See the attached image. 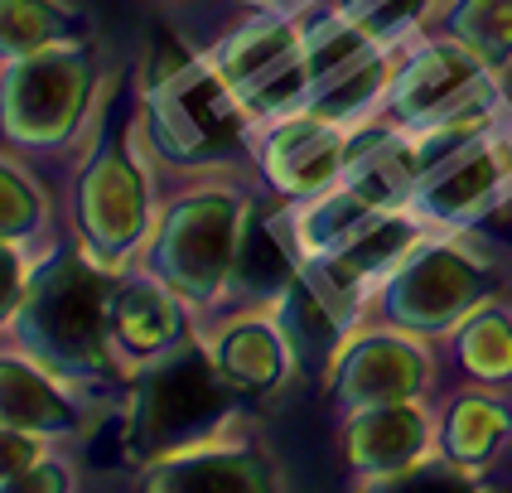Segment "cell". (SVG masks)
<instances>
[{
	"label": "cell",
	"mask_w": 512,
	"mask_h": 493,
	"mask_svg": "<svg viewBox=\"0 0 512 493\" xmlns=\"http://www.w3.org/2000/svg\"><path fill=\"white\" fill-rule=\"evenodd\" d=\"M112 290L116 271L97 261L83 242H58L34 261L20 310L5 319L15 348L34 353L58 377L92 387L121 373L112 353Z\"/></svg>",
	"instance_id": "obj_1"
},
{
	"label": "cell",
	"mask_w": 512,
	"mask_h": 493,
	"mask_svg": "<svg viewBox=\"0 0 512 493\" xmlns=\"http://www.w3.org/2000/svg\"><path fill=\"white\" fill-rule=\"evenodd\" d=\"M136 136L155 165L184 174H213L247 155V126H256L237 102L213 58L160 49L145 58L136 83Z\"/></svg>",
	"instance_id": "obj_2"
},
{
	"label": "cell",
	"mask_w": 512,
	"mask_h": 493,
	"mask_svg": "<svg viewBox=\"0 0 512 493\" xmlns=\"http://www.w3.org/2000/svg\"><path fill=\"white\" fill-rule=\"evenodd\" d=\"M252 203L256 194H247L228 174H194L179 194L160 203L155 228L145 237L141 271L160 276L189 305L223 300Z\"/></svg>",
	"instance_id": "obj_3"
},
{
	"label": "cell",
	"mask_w": 512,
	"mask_h": 493,
	"mask_svg": "<svg viewBox=\"0 0 512 493\" xmlns=\"http://www.w3.org/2000/svg\"><path fill=\"white\" fill-rule=\"evenodd\" d=\"M237 397L242 392L223 377L208 344L203 339H184L165 358H155V363L131 373L126 445L141 460H160L170 450L208 440V435L228 431Z\"/></svg>",
	"instance_id": "obj_4"
},
{
	"label": "cell",
	"mask_w": 512,
	"mask_h": 493,
	"mask_svg": "<svg viewBox=\"0 0 512 493\" xmlns=\"http://www.w3.org/2000/svg\"><path fill=\"white\" fill-rule=\"evenodd\" d=\"M136 121L97 126V141L87 150L83 170L73 179V228L78 242L97 261L121 271L131 257L145 252V237L155 228V194H150V165H145Z\"/></svg>",
	"instance_id": "obj_5"
},
{
	"label": "cell",
	"mask_w": 512,
	"mask_h": 493,
	"mask_svg": "<svg viewBox=\"0 0 512 493\" xmlns=\"http://www.w3.org/2000/svg\"><path fill=\"white\" fill-rule=\"evenodd\" d=\"M493 261L469 237H421L397 271L377 286L372 310L382 324L416 339H450L484 300H493Z\"/></svg>",
	"instance_id": "obj_6"
},
{
	"label": "cell",
	"mask_w": 512,
	"mask_h": 493,
	"mask_svg": "<svg viewBox=\"0 0 512 493\" xmlns=\"http://www.w3.org/2000/svg\"><path fill=\"white\" fill-rule=\"evenodd\" d=\"M92 102H97V54L87 39L54 44L29 58H5L0 112L10 145L20 150L68 145L87 126Z\"/></svg>",
	"instance_id": "obj_7"
},
{
	"label": "cell",
	"mask_w": 512,
	"mask_h": 493,
	"mask_svg": "<svg viewBox=\"0 0 512 493\" xmlns=\"http://www.w3.org/2000/svg\"><path fill=\"white\" fill-rule=\"evenodd\" d=\"M208 58L218 63V73L228 78L256 126L310 102L314 78L305 54V25L290 15H271V10L256 15L242 29H232Z\"/></svg>",
	"instance_id": "obj_8"
},
{
	"label": "cell",
	"mask_w": 512,
	"mask_h": 493,
	"mask_svg": "<svg viewBox=\"0 0 512 493\" xmlns=\"http://www.w3.org/2000/svg\"><path fill=\"white\" fill-rule=\"evenodd\" d=\"M488 97H493V68L464 39L435 29L421 44L401 49L397 78H392L382 112L392 121V131H421Z\"/></svg>",
	"instance_id": "obj_9"
},
{
	"label": "cell",
	"mask_w": 512,
	"mask_h": 493,
	"mask_svg": "<svg viewBox=\"0 0 512 493\" xmlns=\"http://www.w3.org/2000/svg\"><path fill=\"white\" fill-rule=\"evenodd\" d=\"M353 131L358 126H343L314 107H295L276 121H261V131H256L261 179L271 184L276 199H314V194L334 189L358 155Z\"/></svg>",
	"instance_id": "obj_10"
},
{
	"label": "cell",
	"mask_w": 512,
	"mask_h": 493,
	"mask_svg": "<svg viewBox=\"0 0 512 493\" xmlns=\"http://www.w3.org/2000/svg\"><path fill=\"white\" fill-rule=\"evenodd\" d=\"M508 189H512V136H503L493 126L488 136L469 141L455 155H445L440 165H430L416 179L411 213L421 223L464 232L508 199Z\"/></svg>",
	"instance_id": "obj_11"
},
{
	"label": "cell",
	"mask_w": 512,
	"mask_h": 493,
	"mask_svg": "<svg viewBox=\"0 0 512 493\" xmlns=\"http://www.w3.org/2000/svg\"><path fill=\"white\" fill-rule=\"evenodd\" d=\"M430 377H435V363H430L426 339L382 324V329L348 334L324 382L343 411H358V406L411 402L430 387Z\"/></svg>",
	"instance_id": "obj_12"
},
{
	"label": "cell",
	"mask_w": 512,
	"mask_h": 493,
	"mask_svg": "<svg viewBox=\"0 0 512 493\" xmlns=\"http://www.w3.org/2000/svg\"><path fill=\"white\" fill-rule=\"evenodd\" d=\"M281 484V464L252 440H228V431L145 460L141 469L145 493H271Z\"/></svg>",
	"instance_id": "obj_13"
},
{
	"label": "cell",
	"mask_w": 512,
	"mask_h": 493,
	"mask_svg": "<svg viewBox=\"0 0 512 493\" xmlns=\"http://www.w3.org/2000/svg\"><path fill=\"white\" fill-rule=\"evenodd\" d=\"M430 440H435V421L421 406V397H411V402H382L348 411V421L339 431V450L348 474H358L363 489H377L382 479L401 474L406 464L426 460Z\"/></svg>",
	"instance_id": "obj_14"
},
{
	"label": "cell",
	"mask_w": 512,
	"mask_h": 493,
	"mask_svg": "<svg viewBox=\"0 0 512 493\" xmlns=\"http://www.w3.org/2000/svg\"><path fill=\"white\" fill-rule=\"evenodd\" d=\"M184 295L170 290L160 276L136 271V276H116L112 290V353L121 373L131 377L136 368L165 358L170 348L194 339L189 315H184Z\"/></svg>",
	"instance_id": "obj_15"
},
{
	"label": "cell",
	"mask_w": 512,
	"mask_h": 493,
	"mask_svg": "<svg viewBox=\"0 0 512 493\" xmlns=\"http://www.w3.org/2000/svg\"><path fill=\"white\" fill-rule=\"evenodd\" d=\"M78 382L58 377L25 348H5L0 358V421L5 431H25L34 440H73L87 431V411L73 392Z\"/></svg>",
	"instance_id": "obj_16"
},
{
	"label": "cell",
	"mask_w": 512,
	"mask_h": 493,
	"mask_svg": "<svg viewBox=\"0 0 512 493\" xmlns=\"http://www.w3.org/2000/svg\"><path fill=\"white\" fill-rule=\"evenodd\" d=\"M203 344L242 397H271L295 373V353L276 319V305H242L237 315L213 324Z\"/></svg>",
	"instance_id": "obj_17"
},
{
	"label": "cell",
	"mask_w": 512,
	"mask_h": 493,
	"mask_svg": "<svg viewBox=\"0 0 512 493\" xmlns=\"http://www.w3.org/2000/svg\"><path fill=\"white\" fill-rule=\"evenodd\" d=\"M300 281V247L290 232V199L247 208V223L237 237V261H232L228 300L237 305H276L285 290Z\"/></svg>",
	"instance_id": "obj_18"
},
{
	"label": "cell",
	"mask_w": 512,
	"mask_h": 493,
	"mask_svg": "<svg viewBox=\"0 0 512 493\" xmlns=\"http://www.w3.org/2000/svg\"><path fill=\"white\" fill-rule=\"evenodd\" d=\"M512 440V406L498 397V387H469L445 402L440 416V450L464 469H484L493 464V455Z\"/></svg>",
	"instance_id": "obj_19"
},
{
	"label": "cell",
	"mask_w": 512,
	"mask_h": 493,
	"mask_svg": "<svg viewBox=\"0 0 512 493\" xmlns=\"http://www.w3.org/2000/svg\"><path fill=\"white\" fill-rule=\"evenodd\" d=\"M276 319H281L285 339H290V353H295V373H310L324 382L329 368H334V358H339V348L348 344L353 324H348L329 300H319V295L305 286V276L276 300Z\"/></svg>",
	"instance_id": "obj_20"
},
{
	"label": "cell",
	"mask_w": 512,
	"mask_h": 493,
	"mask_svg": "<svg viewBox=\"0 0 512 493\" xmlns=\"http://www.w3.org/2000/svg\"><path fill=\"white\" fill-rule=\"evenodd\" d=\"M401 49H406V44H377V49L363 54L353 68H343V73H334L329 83L314 87L305 107L334 116V121H343V126H363V116L377 112V107L387 102V92H392Z\"/></svg>",
	"instance_id": "obj_21"
},
{
	"label": "cell",
	"mask_w": 512,
	"mask_h": 493,
	"mask_svg": "<svg viewBox=\"0 0 512 493\" xmlns=\"http://www.w3.org/2000/svg\"><path fill=\"white\" fill-rule=\"evenodd\" d=\"M455 358L464 377L484 382V387H512V305L503 300H484L474 315L450 334Z\"/></svg>",
	"instance_id": "obj_22"
},
{
	"label": "cell",
	"mask_w": 512,
	"mask_h": 493,
	"mask_svg": "<svg viewBox=\"0 0 512 493\" xmlns=\"http://www.w3.org/2000/svg\"><path fill=\"white\" fill-rule=\"evenodd\" d=\"M87 20L68 0H0V44L5 58L44 54L54 44L83 39Z\"/></svg>",
	"instance_id": "obj_23"
},
{
	"label": "cell",
	"mask_w": 512,
	"mask_h": 493,
	"mask_svg": "<svg viewBox=\"0 0 512 493\" xmlns=\"http://www.w3.org/2000/svg\"><path fill=\"white\" fill-rule=\"evenodd\" d=\"M435 29L464 39L493 73L512 63V0H445L435 5Z\"/></svg>",
	"instance_id": "obj_24"
},
{
	"label": "cell",
	"mask_w": 512,
	"mask_h": 493,
	"mask_svg": "<svg viewBox=\"0 0 512 493\" xmlns=\"http://www.w3.org/2000/svg\"><path fill=\"white\" fill-rule=\"evenodd\" d=\"M0 232L5 242H25V247H34L49 232V194L15 155H5L0 165Z\"/></svg>",
	"instance_id": "obj_25"
},
{
	"label": "cell",
	"mask_w": 512,
	"mask_h": 493,
	"mask_svg": "<svg viewBox=\"0 0 512 493\" xmlns=\"http://www.w3.org/2000/svg\"><path fill=\"white\" fill-rule=\"evenodd\" d=\"M324 5L382 44H406V34L435 10V0H324Z\"/></svg>",
	"instance_id": "obj_26"
},
{
	"label": "cell",
	"mask_w": 512,
	"mask_h": 493,
	"mask_svg": "<svg viewBox=\"0 0 512 493\" xmlns=\"http://www.w3.org/2000/svg\"><path fill=\"white\" fill-rule=\"evenodd\" d=\"M474 484H479V474L455 464L440 450V455H426V460L406 464L392 479H382L377 493H464V489H474Z\"/></svg>",
	"instance_id": "obj_27"
},
{
	"label": "cell",
	"mask_w": 512,
	"mask_h": 493,
	"mask_svg": "<svg viewBox=\"0 0 512 493\" xmlns=\"http://www.w3.org/2000/svg\"><path fill=\"white\" fill-rule=\"evenodd\" d=\"M49 489L54 493L73 489V464L63 460V455H54V445L29 464L20 479H10V484H5V493H49Z\"/></svg>",
	"instance_id": "obj_28"
},
{
	"label": "cell",
	"mask_w": 512,
	"mask_h": 493,
	"mask_svg": "<svg viewBox=\"0 0 512 493\" xmlns=\"http://www.w3.org/2000/svg\"><path fill=\"white\" fill-rule=\"evenodd\" d=\"M252 5H261V10H276V5H285V0H252Z\"/></svg>",
	"instance_id": "obj_29"
}]
</instances>
